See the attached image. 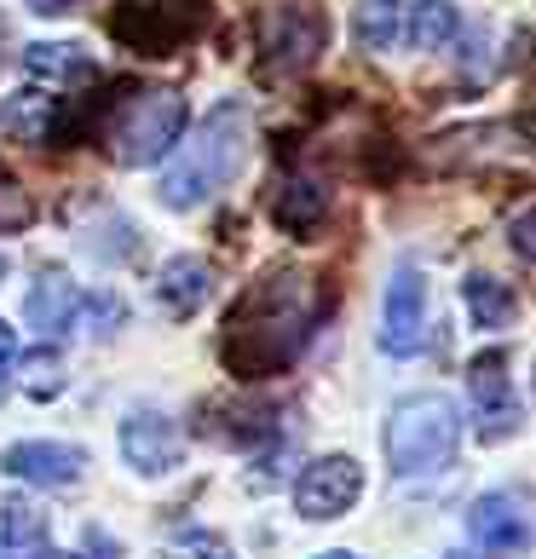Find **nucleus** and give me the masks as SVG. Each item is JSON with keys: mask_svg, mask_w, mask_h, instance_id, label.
<instances>
[{"mask_svg": "<svg viewBox=\"0 0 536 559\" xmlns=\"http://www.w3.org/2000/svg\"><path fill=\"white\" fill-rule=\"evenodd\" d=\"M318 318H323V300H318V283L306 272H295V265L260 272L237 295L231 318H225L219 358L237 381H272L283 369H295Z\"/></svg>", "mask_w": 536, "mask_h": 559, "instance_id": "f257e3e1", "label": "nucleus"}, {"mask_svg": "<svg viewBox=\"0 0 536 559\" xmlns=\"http://www.w3.org/2000/svg\"><path fill=\"white\" fill-rule=\"evenodd\" d=\"M242 156H249V105L242 98H225V105H214L209 116L196 121V133L179 144V156L168 162V174H162L156 197L162 209H202L214 191H225V185L237 179Z\"/></svg>", "mask_w": 536, "mask_h": 559, "instance_id": "f03ea898", "label": "nucleus"}, {"mask_svg": "<svg viewBox=\"0 0 536 559\" xmlns=\"http://www.w3.org/2000/svg\"><path fill=\"white\" fill-rule=\"evenodd\" d=\"M462 444V409L444 392H416V399H398L393 416H386V462H393V479H432L456 462Z\"/></svg>", "mask_w": 536, "mask_h": 559, "instance_id": "7ed1b4c3", "label": "nucleus"}, {"mask_svg": "<svg viewBox=\"0 0 536 559\" xmlns=\"http://www.w3.org/2000/svg\"><path fill=\"white\" fill-rule=\"evenodd\" d=\"M254 52L265 81H295L329 52V12L318 0H260Z\"/></svg>", "mask_w": 536, "mask_h": 559, "instance_id": "20e7f679", "label": "nucleus"}, {"mask_svg": "<svg viewBox=\"0 0 536 559\" xmlns=\"http://www.w3.org/2000/svg\"><path fill=\"white\" fill-rule=\"evenodd\" d=\"M209 0H116L105 29L139 58H174L209 29Z\"/></svg>", "mask_w": 536, "mask_h": 559, "instance_id": "39448f33", "label": "nucleus"}, {"mask_svg": "<svg viewBox=\"0 0 536 559\" xmlns=\"http://www.w3.org/2000/svg\"><path fill=\"white\" fill-rule=\"evenodd\" d=\"M184 139V93L174 87H156V93H139L128 110L110 121V156L121 168H151Z\"/></svg>", "mask_w": 536, "mask_h": 559, "instance_id": "423d86ee", "label": "nucleus"}, {"mask_svg": "<svg viewBox=\"0 0 536 559\" xmlns=\"http://www.w3.org/2000/svg\"><path fill=\"white\" fill-rule=\"evenodd\" d=\"M467 543L490 559H520L536 548V520L520 490H485L467 508Z\"/></svg>", "mask_w": 536, "mask_h": 559, "instance_id": "0eeeda50", "label": "nucleus"}, {"mask_svg": "<svg viewBox=\"0 0 536 559\" xmlns=\"http://www.w3.org/2000/svg\"><path fill=\"white\" fill-rule=\"evenodd\" d=\"M467 399H473V421H479L485 444H502L508 432H520V399H513L502 346H485L467 358Z\"/></svg>", "mask_w": 536, "mask_h": 559, "instance_id": "6e6552de", "label": "nucleus"}, {"mask_svg": "<svg viewBox=\"0 0 536 559\" xmlns=\"http://www.w3.org/2000/svg\"><path fill=\"white\" fill-rule=\"evenodd\" d=\"M381 352L386 358H416L427 346V277L416 265H398L381 300Z\"/></svg>", "mask_w": 536, "mask_h": 559, "instance_id": "1a4fd4ad", "label": "nucleus"}, {"mask_svg": "<svg viewBox=\"0 0 536 559\" xmlns=\"http://www.w3.org/2000/svg\"><path fill=\"white\" fill-rule=\"evenodd\" d=\"M358 496H364V467L353 455L335 450V455H318V462L300 473L295 508H300V520H341Z\"/></svg>", "mask_w": 536, "mask_h": 559, "instance_id": "9d476101", "label": "nucleus"}, {"mask_svg": "<svg viewBox=\"0 0 536 559\" xmlns=\"http://www.w3.org/2000/svg\"><path fill=\"white\" fill-rule=\"evenodd\" d=\"M0 473H12L17 485H40V490H70L87 473V450L58 444V439H24L0 450Z\"/></svg>", "mask_w": 536, "mask_h": 559, "instance_id": "9b49d317", "label": "nucleus"}, {"mask_svg": "<svg viewBox=\"0 0 536 559\" xmlns=\"http://www.w3.org/2000/svg\"><path fill=\"white\" fill-rule=\"evenodd\" d=\"M265 214H272L283 237H312L329 214V185L306 168H283L272 179V191H265Z\"/></svg>", "mask_w": 536, "mask_h": 559, "instance_id": "f8f14e48", "label": "nucleus"}, {"mask_svg": "<svg viewBox=\"0 0 536 559\" xmlns=\"http://www.w3.org/2000/svg\"><path fill=\"white\" fill-rule=\"evenodd\" d=\"M121 455H128V467L144 473V479H162V473L179 467L184 439L162 409H133V416L121 421Z\"/></svg>", "mask_w": 536, "mask_h": 559, "instance_id": "ddd939ff", "label": "nucleus"}, {"mask_svg": "<svg viewBox=\"0 0 536 559\" xmlns=\"http://www.w3.org/2000/svg\"><path fill=\"white\" fill-rule=\"evenodd\" d=\"M75 306H81V295H75L70 272H64V265H47V272L35 277L29 300H24V318H29V329L40 341H58V335H70V329H75Z\"/></svg>", "mask_w": 536, "mask_h": 559, "instance_id": "4468645a", "label": "nucleus"}, {"mask_svg": "<svg viewBox=\"0 0 536 559\" xmlns=\"http://www.w3.org/2000/svg\"><path fill=\"white\" fill-rule=\"evenodd\" d=\"M209 295H214V272H209V260H196V254H174L156 272V300L168 318H196L202 306H209Z\"/></svg>", "mask_w": 536, "mask_h": 559, "instance_id": "2eb2a0df", "label": "nucleus"}, {"mask_svg": "<svg viewBox=\"0 0 536 559\" xmlns=\"http://www.w3.org/2000/svg\"><path fill=\"white\" fill-rule=\"evenodd\" d=\"M0 543L12 554H29V559H52V531H47V513L24 496H0Z\"/></svg>", "mask_w": 536, "mask_h": 559, "instance_id": "dca6fc26", "label": "nucleus"}, {"mask_svg": "<svg viewBox=\"0 0 536 559\" xmlns=\"http://www.w3.org/2000/svg\"><path fill=\"white\" fill-rule=\"evenodd\" d=\"M24 70L47 87H75V81L93 75V58L75 40H35V47H24Z\"/></svg>", "mask_w": 536, "mask_h": 559, "instance_id": "f3484780", "label": "nucleus"}, {"mask_svg": "<svg viewBox=\"0 0 536 559\" xmlns=\"http://www.w3.org/2000/svg\"><path fill=\"white\" fill-rule=\"evenodd\" d=\"M456 35H462V12L450 7V0H416L409 17H404L409 52H444Z\"/></svg>", "mask_w": 536, "mask_h": 559, "instance_id": "a211bd4d", "label": "nucleus"}, {"mask_svg": "<svg viewBox=\"0 0 536 559\" xmlns=\"http://www.w3.org/2000/svg\"><path fill=\"white\" fill-rule=\"evenodd\" d=\"M462 300H467L473 329H508L513 312H520V295H513L508 283H497L490 272H473V277L462 283Z\"/></svg>", "mask_w": 536, "mask_h": 559, "instance_id": "6ab92c4d", "label": "nucleus"}, {"mask_svg": "<svg viewBox=\"0 0 536 559\" xmlns=\"http://www.w3.org/2000/svg\"><path fill=\"white\" fill-rule=\"evenodd\" d=\"M353 35H358L364 52H386L398 40V0H358Z\"/></svg>", "mask_w": 536, "mask_h": 559, "instance_id": "aec40b11", "label": "nucleus"}, {"mask_svg": "<svg viewBox=\"0 0 536 559\" xmlns=\"http://www.w3.org/2000/svg\"><path fill=\"white\" fill-rule=\"evenodd\" d=\"M17 369H24V392H29V399H40V404H47V399H58V392H64V358H58V352L52 346H40V352H29V358H17Z\"/></svg>", "mask_w": 536, "mask_h": 559, "instance_id": "412c9836", "label": "nucleus"}, {"mask_svg": "<svg viewBox=\"0 0 536 559\" xmlns=\"http://www.w3.org/2000/svg\"><path fill=\"white\" fill-rule=\"evenodd\" d=\"M35 225V197L24 191V179H17L7 162H0V237L7 231H24Z\"/></svg>", "mask_w": 536, "mask_h": 559, "instance_id": "4be33fe9", "label": "nucleus"}, {"mask_svg": "<svg viewBox=\"0 0 536 559\" xmlns=\"http://www.w3.org/2000/svg\"><path fill=\"white\" fill-rule=\"evenodd\" d=\"M75 323H87V335H116V329L128 323V306H121L116 295H81Z\"/></svg>", "mask_w": 536, "mask_h": 559, "instance_id": "5701e85b", "label": "nucleus"}, {"mask_svg": "<svg viewBox=\"0 0 536 559\" xmlns=\"http://www.w3.org/2000/svg\"><path fill=\"white\" fill-rule=\"evenodd\" d=\"M75 559H121V548H116V536H110L105 525H87V531H81Z\"/></svg>", "mask_w": 536, "mask_h": 559, "instance_id": "b1692460", "label": "nucleus"}, {"mask_svg": "<svg viewBox=\"0 0 536 559\" xmlns=\"http://www.w3.org/2000/svg\"><path fill=\"white\" fill-rule=\"evenodd\" d=\"M17 376V329L0 318V399H7V386Z\"/></svg>", "mask_w": 536, "mask_h": 559, "instance_id": "393cba45", "label": "nucleus"}, {"mask_svg": "<svg viewBox=\"0 0 536 559\" xmlns=\"http://www.w3.org/2000/svg\"><path fill=\"white\" fill-rule=\"evenodd\" d=\"M508 242H513V254H525V260L536 265V209L508 225Z\"/></svg>", "mask_w": 536, "mask_h": 559, "instance_id": "a878e982", "label": "nucleus"}, {"mask_svg": "<svg viewBox=\"0 0 536 559\" xmlns=\"http://www.w3.org/2000/svg\"><path fill=\"white\" fill-rule=\"evenodd\" d=\"M75 0H29V12H40V17H52V12H70Z\"/></svg>", "mask_w": 536, "mask_h": 559, "instance_id": "bb28decb", "label": "nucleus"}, {"mask_svg": "<svg viewBox=\"0 0 536 559\" xmlns=\"http://www.w3.org/2000/svg\"><path fill=\"white\" fill-rule=\"evenodd\" d=\"M318 559H358V554H346V548H329V554H318Z\"/></svg>", "mask_w": 536, "mask_h": 559, "instance_id": "cd10ccee", "label": "nucleus"}, {"mask_svg": "<svg viewBox=\"0 0 536 559\" xmlns=\"http://www.w3.org/2000/svg\"><path fill=\"white\" fill-rule=\"evenodd\" d=\"M0 559H17V554H12V548H7V543H0Z\"/></svg>", "mask_w": 536, "mask_h": 559, "instance_id": "c85d7f7f", "label": "nucleus"}, {"mask_svg": "<svg viewBox=\"0 0 536 559\" xmlns=\"http://www.w3.org/2000/svg\"><path fill=\"white\" fill-rule=\"evenodd\" d=\"M214 559H225V554H214Z\"/></svg>", "mask_w": 536, "mask_h": 559, "instance_id": "c756f323", "label": "nucleus"}, {"mask_svg": "<svg viewBox=\"0 0 536 559\" xmlns=\"http://www.w3.org/2000/svg\"><path fill=\"white\" fill-rule=\"evenodd\" d=\"M456 559H462V554H456Z\"/></svg>", "mask_w": 536, "mask_h": 559, "instance_id": "7c9ffc66", "label": "nucleus"}]
</instances>
